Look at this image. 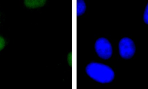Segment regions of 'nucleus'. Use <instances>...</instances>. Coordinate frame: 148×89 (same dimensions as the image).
<instances>
[{
  "label": "nucleus",
  "instance_id": "obj_1",
  "mask_svg": "<svg viewBox=\"0 0 148 89\" xmlns=\"http://www.w3.org/2000/svg\"><path fill=\"white\" fill-rule=\"evenodd\" d=\"M86 71L91 78L101 83H108L114 78V71L109 66L103 64L91 63L87 65Z\"/></svg>",
  "mask_w": 148,
  "mask_h": 89
},
{
  "label": "nucleus",
  "instance_id": "obj_2",
  "mask_svg": "<svg viewBox=\"0 0 148 89\" xmlns=\"http://www.w3.org/2000/svg\"><path fill=\"white\" fill-rule=\"evenodd\" d=\"M136 46L134 41L129 38H124L120 40L119 44L120 56L124 59L132 58L136 52Z\"/></svg>",
  "mask_w": 148,
  "mask_h": 89
},
{
  "label": "nucleus",
  "instance_id": "obj_3",
  "mask_svg": "<svg viewBox=\"0 0 148 89\" xmlns=\"http://www.w3.org/2000/svg\"><path fill=\"white\" fill-rule=\"evenodd\" d=\"M95 49L97 55L103 59H108L112 56V46L109 40L105 38H100L97 40L95 44Z\"/></svg>",
  "mask_w": 148,
  "mask_h": 89
},
{
  "label": "nucleus",
  "instance_id": "obj_4",
  "mask_svg": "<svg viewBox=\"0 0 148 89\" xmlns=\"http://www.w3.org/2000/svg\"><path fill=\"white\" fill-rule=\"evenodd\" d=\"M44 0H24V3L28 7H37L42 5Z\"/></svg>",
  "mask_w": 148,
  "mask_h": 89
},
{
  "label": "nucleus",
  "instance_id": "obj_5",
  "mask_svg": "<svg viewBox=\"0 0 148 89\" xmlns=\"http://www.w3.org/2000/svg\"><path fill=\"white\" fill-rule=\"evenodd\" d=\"M77 14L78 16L82 15L86 10V7L83 0H77Z\"/></svg>",
  "mask_w": 148,
  "mask_h": 89
},
{
  "label": "nucleus",
  "instance_id": "obj_6",
  "mask_svg": "<svg viewBox=\"0 0 148 89\" xmlns=\"http://www.w3.org/2000/svg\"><path fill=\"white\" fill-rule=\"evenodd\" d=\"M143 20H144V22L148 25V3L145 8V11H144V15H143Z\"/></svg>",
  "mask_w": 148,
  "mask_h": 89
},
{
  "label": "nucleus",
  "instance_id": "obj_7",
  "mask_svg": "<svg viewBox=\"0 0 148 89\" xmlns=\"http://www.w3.org/2000/svg\"><path fill=\"white\" fill-rule=\"evenodd\" d=\"M5 40L1 36H0V51L4 48L5 46Z\"/></svg>",
  "mask_w": 148,
  "mask_h": 89
}]
</instances>
